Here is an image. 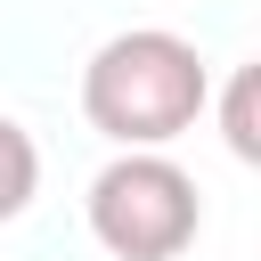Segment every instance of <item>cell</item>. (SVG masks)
Returning <instances> with one entry per match:
<instances>
[{
    "mask_svg": "<svg viewBox=\"0 0 261 261\" xmlns=\"http://www.w3.org/2000/svg\"><path fill=\"white\" fill-rule=\"evenodd\" d=\"M204 106H212V65L196 57V41L163 24H130L98 41L82 65V114L114 147H171L179 130H196Z\"/></svg>",
    "mask_w": 261,
    "mask_h": 261,
    "instance_id": "6da1fadb",
    "label": "cell"
},
{
    "mask_svg": "<svg viewBox=\"0 0 261 261\" xmlns=\"http://www.w3.org/2000/svg\"><path fill=\"white\" fill-rule=\"evenodd\" d=\"M82 212H90V237L114 261H179L196 245V228H204V196L163 147H122L90 179Z\"/></svg>",
    "mask_w": 261,
    "mask_h": 261,
    "instance_id": "7a4b0ae2",
    "label": "cell"
},
{
    "mask_svg": "<svg viewBox=\"0 0 261 261\" xmlns=\"http://www.w3.org/2000/svg\"><path fill=\"white\" fill-rule=\"evenodd\" d=\"M33 188H41V147L16 114H0V220H16L33 204Z\"/></svg>",
    "mask_w": 261,
    "mask_h": 261,
    "instance_id": "3957f363",
    "label": "cell"
},
{
    "mask_svg": "<svg viewBox=\"0 0 261 261\" xmlns=\"http://www.w3.org/2000/svg\"><path fill=\"white\" fill-rule=\"evenodd\" d=\"M220 122H228V147H237V163H253V155H261V130H253V65L228 82V114H220Z\"/></svg>",
    "mask_w": 261,
    "mask_h": 261,
    "instance_id": "277c9868",
    "label": "cell"
}]
</instances>
